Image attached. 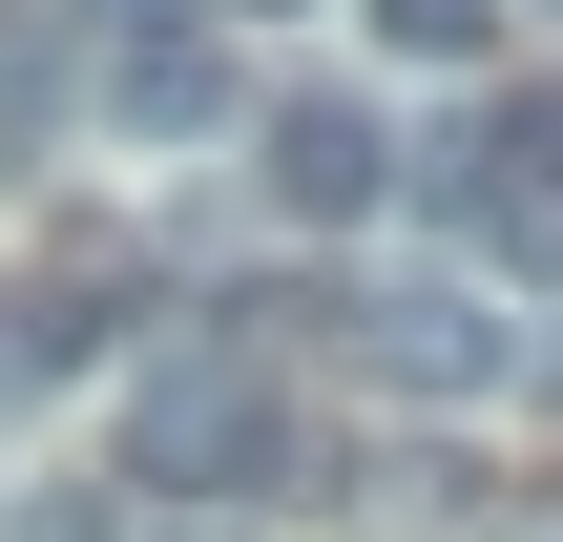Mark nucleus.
Wrapping results in <instances>:
<instances>
[{
    "label": "nucleus",
    "instance_id": "1",
    "mask_svg": "<svg viewBox=\"0 0 563 542\" xmlns=\"http://www.w3.org/2000/svg\"><path fill=\"white\" fill-rule=\"evenodd\" d=\"M125 480H146L167 522L272 501V480H292V397H272V355H230V334L146 355V376H125Z\"/></svg>",
    "mask_w": 563,
    "mask_h": 542
},
{
    "label": "nucleus",
    "instance_id": "2",
    "mask_svg": "<svg viewBox=\"0 0 563 542\" xmlns=\"http://www.w3.org/2000/svg\"><path fill=\"white\" fill-rule=\"evenodd\" d=\"M397 188H418L481 272H563V84H501V104H481L439 167H397Z\"/></svg>",
    "mask_w": 563,
    "mask_h": 542
},
{
    "label": "nucleus",
    "instance_id": "4",
    "mask_svg": "<svg viewBox=\"0 0 563 542\" xmlns=\"http://www.w3.org/2000/svg\"><path fill=\"white\" fill-rule=\"evenodd\" d=\"M334 334H355V376H397V397H501V376H522V313H481V292H334Z\"/></svg>",
    "mask_w": 563,
    "mask_h": 542
},
{
    "label": "nucleus",
    "instance_id": "6",
    "mask_svg": "<svg viewBox=\"0 0 563 542\" xmlns=\"http://www.w3.org/2000/svg\"><path fill=\"white\" fill-rule=\"evenodd\" d=\"M84 355H104V292H84V272H42V292H0V397H63Z\"/></svg>",
    "mask_w": 563,
    "mask_h": 542
},
{
    "label": "nucleus",
    "instance_id": "5",
    "mask_svg": "<svg viewBox=\"0 0 563 542\" xmlns=\"http://www.w3.org/2000/svg\"><path fill=\"white\" fill-rule=\"evenodd\" d=\"M104 125H125V146H146V125H230V42H209L188 0L104 21Z\"/></svg>",
    "mask_w": 563,
    "mask_h": 542
},
{
    "label": "nucleus",
    "instance_id": "3",
    "mask_svg": "<svg viewBox=\"0 0 563 542\" xmlns=\"http://www.w3.org/2000/svg\"><path fill=\"white\" fill-rule=\"evenodd\" d=\"M251 188L292 230H355V209H397V125L334 104V84H292V104H251Z\"/></svg>",
    "mask_w": 563,
    "mask_h": 542
},
{
    "label": "nucleus",
    "instance_id": "7",
    "mask_svg": "<svg viewBox=\"0 0 563 542\" xmlns=\"http://www.w3.org/2000/svg\"><path fill=\"white\" fill-rule=\"evenodd\" d=\"M376 42H397V63H481V42H501V0H376Z\"/></svg>",
    "mask_w": 563,
    "mask_h": 542
},
{
    "label": "nucleus",
    "instance_id": "8",
    "mask_svg": "<svg viewBox=\"0 0 563 542\" xmlns=\"http://www.w3.org/2000/svg\"><path fill=\"white\" fill-rule=\"evenodd\" d=\"M146 542H230V522H146Z\"/></svg>",
    "mask_w": 563,
    "mask_h": 542
},
{
    "label": "nucleus",
    "instance_id": "9",
    "mask_svg": "<svg viewBox=\"0 0 563 542\" xmlns=\"http://www.w3.org/2000/svg\"><path fill=\"white\" fill-rule=\"evenodd\" d=\"M230 21H292V0H230Z\"/></svg>",
    "mask_w": 563,
    "mask_h": 542
}]
</instances>
